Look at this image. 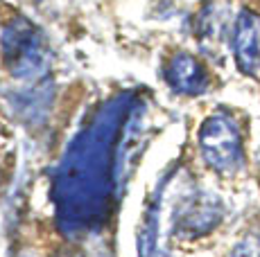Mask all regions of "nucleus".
Returning a JSON list of instances; mask_svg holds the SVG:
<instances>
[{"label": "nucleus", "mask_w": 260, "mask_h": 257, "mask_svg": "<svg viewBox=\"0 0 260 257\" xmlns=\"http://www.w3.org/2000/svg\"><path fill=\"white\" fill-rule=\"evenodd\" d=\"M231 257H260V237L249 235L242 241H238Z\"/></svg>", "instance_id": "nucleus-5"}, {"label": "nucleus", "mask_w": 260, "mask_h": 257, "mask_svg": "<svg viewBox=\"0 0 260 257\" xmlns=\"http://www.w3.org/2000/svg\"><path fill=\"white\" fill-rule=\"evenodd\" d=\"M219 217H222V207H219L217 199H213L208 194L192 196L190 203L183 207L179 228L188 230L190 235H204V232L213 230L217 226Z\"/></svg>", "instance_id": "nucleus-4"}, {"label": "nucleus", "mask_w": 260, "mask_h": 257, "mask_svg": "<svg viewBox=\"0 0 260 257\" xmlns=\"http://www.w3.org/2000/svg\"><path fill=\"white\" fill-rule=\"evenodd\" d=\"M199 149L211 169L219 174H233L242 167L244 149L240 126L226 113H215L204 120L199 128Z\"/></svg>", "instance_id": "nucleus-1"}, {"label": "nucleus", "mask_w": 260, "mask_h": 257, "mask_svg": "<svg viewBox=\"0 0 260 257\" xmlns=\"http://www.w3.org/2000/svg\"><path fill=\"white\" fill-rule=\"evenodd\" d=\"M233 57L244 75H253L260 68V21L256 14L242 9L233 23Z\"/></svg>", "instance_id": "nucleus-2"}, {"label": "nucleus", "mask_w": 260, "mask_h": 257, "mask_svg": "<svg viewBox=\"0 0 260 257\" xmlns=\"http://www.w3.org/2000/svg\"><path fill=\"white\" fill-rule=\"evenodd\" d=\"M166 81L181 95H199L208 88L206 68L188 52H179L166 66Z\"/></svg>", "instance_id": "nucleus-3"}]
</instances>
